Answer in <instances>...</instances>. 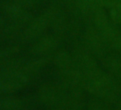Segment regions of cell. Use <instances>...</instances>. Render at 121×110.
<instances>
[{"label": "cell", "instance_id": "8992f818", "mask_svg": "<svg viewBox=\"0 0 121 110\" xmlns=\"http://www.w3.org/2000/svg\"><path fill=\"white\" fill-rule=\"evenodd\" d=\"M87 110H108L105 102L101 100L91 101L87 108Z\"/></svg>", "mask_w": 121, "mask_h": 110}, {"label": "cell", "instance_id": "52a82bcc", "mask_svg": "<svg viewBox=\"0 0 121 110\" xmlns=\"http://www.w3.org/2000/svg\"><path fill=\"white\" fill-rule=\"evenodd\" d=\"M100 3L107 7H112L115 5L120 3L121 0H100Z\"/></svg>", "mask_w": 121, "mask_h": 110}, {"label": "cell", "instance_id": "3957f363", "mask_svg": "<svg viewBox=\"0 0 121 110\" xmlns=\"http://www.w3.org/2000/svg\"><path fill=\"white\" fill-rule=\"evenodd\" d=\"M106 67L111 75L121 84V60L116 57L108 58L106 61Z\"/></svg>", "mask_w": 121, "mask_h": 110}, {"label": "cell", "instance_id": "ba28073f", "mask_svg": "<svg viewBox=\"0 0 121 110\" xmlns=\"http://www.w3.org/2000/svg\"><path fill=\"white\" fill-rule=\"evenodd\" d=\"M50 110H69V109H64V108H60V107H53V108H51Z\"/></svg>", "mask_w": 121, "mask_h": 110}, {"label": "cell", "instance_id": "7a4b0ae2", "mask_svg": "<svg viewBox=\"0 0 121 110\" xmlns=\"http://www.w3.org/2000/svg\"><path fill=\"white\" fill-rule=\"evenodd\" d=\"M39 96L41 101L47 106L65 109L66 93L60 84H44L40 88Z\"/></svg>", "mask_w": 121, "mask_h": 110}, {"label": "cell", "instance_id": "5b68a950", "mask_svg": "<svg viewBox=\"0 0 121 110\" xmlns=\"http://www.w3.org/2000/svg\"><path fill=\"white\" fill-rule=\"evenodd\" d=\"M110 17L115 22L121 24V3H119L112 7Z\"/></svg>", "mask_w": 121, "mask_h": 110}, {"label": "cell", "instance_id": "277c9868", "mask_svg": "<svg viewBox=\"0 0 121 110\" xmlns=\"http://www.w3.org/2000/svg\"><path fill=\"white\" fill-rule=\"evenodd\" d=\"M56 64L61 70H65L71 68V59L66 52L58 53L55 59Z\"/></svg>", "mask_w": 121, "mask_h": 110}, {"label": "cell", "instance_id": "6da1fadb", "mask_svg": "<svg viewBox=\"0 0 121 110\" xmlns=\"http://www.w3.org/2000/svg\"><path fill=\"white\" fill-rule=\"evenodd\" d=\"M83 87L104 102L118 103L121 100V84L111 74L97 68L83 74Z\"/></svg>", "mask_w": 121, "mask_h": 110}]
</instances>
